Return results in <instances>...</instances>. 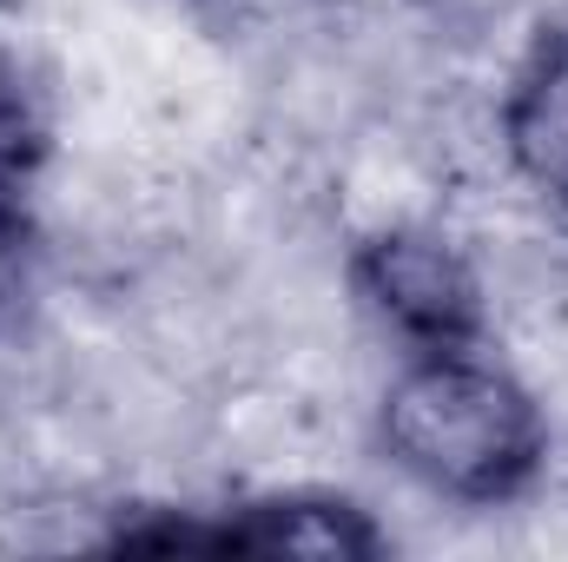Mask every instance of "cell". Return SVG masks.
Returning <instances> with one entry per match:
<instances>
[{
  "label": "cell",
  "mask_w": 568,
  "mask_h": 562,
  "mask_svg": "<svg viewBox=\"0 0 568 562\" xmlns=\"http://www.w3.org/2000/svg\"><path fill=\"white\" fill-rule=\"evenodd\" d=\"M357 284L377 304V318L390 331H404L410 344H424V351L469 344V331L483 318V284L469 272V259L424 225L377 232L357 252Z\"/></svg>",
  "instance_id": "obj_2"
},
{
  "label": "cell",
  "mask_w": 568,
  "mask_h": 562,
  "mask_svg": "<svg viewBox=\"0 0 568 562\" xmlns=\"http://www.w3.org/2000/svg\"><path fill=\"white\" fill-rule=\"evenodd\" d=\"M20 265H27V212H20V199H13V185L0 172V304L13 298Z\"/></svg>",
  "instance_id": "obj_6"
},
{
  "label": "cell",
  "mask_w": 568,
  "mask_h": 562,
  "mask_svg": "<svg viewBox=\"0 0 568 562\" xmlns=\"http://www.w3.org/2000/svg\"><path fill=\"white\" fill-rule=\"evenodd\" d=\"M33 133V80H27V47L13 33V20L0 13V165L27 145Z\"/></svg>",
  "instance_id": "obj_5"
},
{
  "label": "cell",
  "mask_w": 568,
  "mask_h": 562,
  "mask_svg": "<svg viewBox=\"0 0 568 562\" xmlns=\"http://www.w3.org/2000/svg\"><path fill=\"white\" fill-rule=\"evenodd\" d=\"M212 550H252V556H371L377 536L344 503H258L239 523L199 536Z\"/></svg>",
  "instance_id": "obj_4"
},
{
  "label": "cell",
  "mask_w": 568,
  "mask_h": 562,
  "mask_svg": "<svg viewBox=\"0 0 568 562\" xmlns=\"http://www.w3.org/2000/svg\"><path fill=\"white\" fill-rule=\"evenodd\" d=\"M436 13H503L509 0H429Z\"/></svg>",
  "instance_id": "obj_7"
},
{
  "label": "cell",
  "mask_w": 568,
  "mask_h": 562,
  "mask_svg": "<svg viewBox=\"0 0 568 562\" xmlns=\"http://www.w3.org/2000/svg\"><path fill=\"white\" fill-rule=\"evenodd\" d=\"M503 145L536 192L568 199V27H556L516 73L503 107Z\"/></svg>",
  "instance_id": "obj_3"
},
{
  "label": "cell",
  "mask_w": 568,
  "mask_h": 562,
  "mask_svg": "<svg viewBox=\"0 0 568 562\" xmlns=\"http://www.w3.org/2000/svg\"><path fill=\"white\" fill-rule=\"evenodd\" d=\"M384 450L436 496L503 503L542 463V411L503 364L443 344L384 391Z\"/></svg>",
  "instance_id": "obj_1"
}]
</instances>
